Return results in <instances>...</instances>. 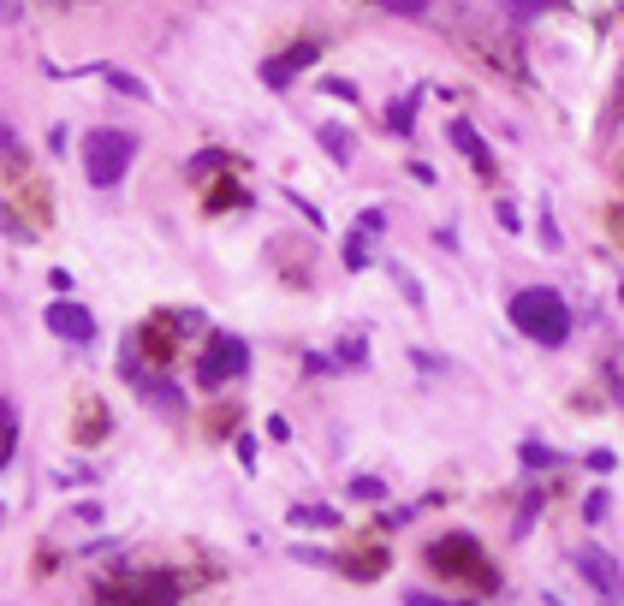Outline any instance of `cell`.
<instances>
[{
	"label": "cell",
	"instance_id": "12",
	"mask_svg": "<svg viewBox=\"0 0 624 606\" xmlns=\"http://www.w3.org/2000/svg\"><path fill=\"white\" fill-rule=\"evenodd\" d=\"M351 499H387V481L380 476H351Z\"/></svg>",
	"mask_w": 624,
	"mask_h": 606
},
{
	"label": "cell",
	"instance_id": "15",
	"mask_svg": "<svg viewBox=\"0 0 624 606\" xmlns=\"http://www.w3.org/2000/svg\"><path fill=\"white\" fill-rule=\"evenodd\" d=\"M405 606H476V600H440V595H423V588H410Z\"/></svg>",
	"mask_w": 624,
	"mask_h": 606
},
{
	"label": "cell",
	"instance_id": "8",
	"mask_svg": "<svg viewBox=\"0 0 624 606\" xmlns=\"http://www.w3.org/2000/svg\"><path fill=\"white\" fill-rule=\"evenodd\" d=\"M291 524H298V529H304V524L334 529V524H339V511H334V506H298V511H291Z\"/></svg>",
	"mask_w": 624,
	"mask_h": 606
},
{
	"label": "cell",
	"instance_id": "3",
	"mask_svg": "<svg viewBox=\"0 0 624 606\" xmlns=\"http://www.w3.org/2000/svg\"><path fill=\"white\" fill-rule=\"evenodd\" d=\"M238 375H250V345L238 334H215L202 362H197V380L202 387H227V380H238Z\"/></svg>",
	"mask_w": 624,
	"mask_h": 606
},
{
	"label": "cell",
	"instance_id": "1",
	"mask_svg": "<svg viewBox=\"0 0 624 606\" xmlns=\"http://www.w3.org/2000/svg\"><path fill=\"white\" fill-rule=\"evenodd\" d=\"M512 327L535 345H547V351H559L571 339V304L559 298L553 286H524L512 298Z\"/></svg>",
	"mask_w": 624,
	"mask_h": 606
},
{
	"label": "cell",
	"instance_id": "2",
	"mask_svg": "<svg viewBox=\"0 0 624 606\" xmlns=\"http://www.w3.org/2000/svg\"><path fill=\"white\" fill-rule=\"evenodd\" d=\"M131 155H137V137H131V131L101 126V131L83 137V172H90V185H96V190H113L119 179H126Z\"/></svg>",
	"mask_w": 624,
	"mask_h": 606
},
{
	"label": "cell",
	"instance_id": "13",
	"mask_svg": "<svg viewBox=\"0 0 624 606\" xmlns=\"http://www.w3.org/2000/svg\"><path fill=\"white\" fill-rule=\"evenodd\" d=\"M345 268H369V238H351V245H345Z\"/></svg>",
	"mask_w": 624,
	"mask_h": 606
},
{
	"label": "cell",
	"instance_id": "5",
	"mask_svg": "<svg viewBox=\"0 0 624 606\" xmlns=\"http://www.w3.org/2000/svg\"><path fill=\"white\" fill-rule=\"evenodd\" d=\"M48 334H60L66 345H90L96 339V316L83 304L60 298V304H48Z\"/></svg>",
	"mask_w": 624,
	"mask_h": 606
},
{
	"label": "cell",
	"instance_id": "16",
	"mask_svg": "<svg viewBox=\"0 0 624 606\" xmlns=\"http://www.w3.org/2000/svg\"><path fill=\"white\" fill-rule=\"evenodd\" d=\"M380 7H387V12H405V19H416V12H428L435 0H380Z\"/></svg>",
	"mask_w": 624,
	"mask_h": 606
},
{
	"label": "cell",
	"instance_id": "19",
	"mask_svg": "<svg viewBox=\"0 0 624 606\" xmlns=\"http://www.w3.org/2000/svg\"><path fill=\"white\" fill-rule=\"evenodd\" d=\"M7 453H12V405L0 410V464H7Z\"/></svg>",
	"mask_w": 624,
	"mask_h": 606
},
{
	"label": "cell",
	"instance_id": "18",
	"mask_svg": "<svg viewBox=\"0 0 624 606\" xmlns=\"http://www.w3.org/2000/svg\"><path fill=\"white\" fill-rule=\"evenodd\" d=\"M363 357H369V345H363V339H339V362H363Z\"/></svg>",
	"mask_w": 624,
	"mask_h": 606
},
{
	"label": "cell",
	"instance_id": "7",
	"mask_svg": "<svg viewBox=\"0 0 624 606\" xmlns=\"http://www.w3.org/2000/svg\"><path fill=\"white\" fill-rule=\"evenodd\" d=\"M453 143L471 155L476 167H488V149H482V137H476V126H464V119H453Z\"/></svg>",
	"mask_w": 624,
	"mask_h": 606
},
{
	"label": "cell",
	"instance_id": "4",
	"mask_svg": "<svg viewBox=\"0 0 624 606\" xmlns=\"http://www.w3.org/2000/svg\"><path fill=\"white\" fill-rule=\"evenodd\" d=\"M577 570H583V583L601 595V606H624V565L606 547H583L577 553Z\"/></svg>",
	"mask_w": 624,
	"mask_h": 606
},
{
	"label": "cell",
	"instance_id": "10",
	"mask_svg": "<svg viewBox=\"0 0 624 606\" xmlns=\"http://www.w3.org/2000/svg\"><path fill=\"white\" fill-rule=\"evenodd\" d=\"M524 464H529V470H553V464H559V453H553V446H542V440H524Z\"/></svg>",
	"mask_w": 624,
	"mask_h": 606
},
{
	"label": "cell",
	"instance_id": "14",
	"mask_svg": "<svg viewBox=\"0 0 624 606\" xmlns=\"http://www.w3.org/2000/svg\"><path fill=\"white\" fill-rule=\"evenodd\" d=\"M108 83H113V90H126V96H137V101L149 96V90H143V83H137L131 72H113V66H108Z\"/></svg>",
	"mask_w": 624,
	"mask_h": 606
},
{
	"label": "cell",
	"instance_id": "20",
	"mask_svg": "<svg viewBox=\"0 0 624 606\" xmlns=\"http://www.w3.org/2000/svg\"><path fill=\"white\" fill-rule=\"evenodd\" d=\"M506 7H512V12H547L553 0H506Z\"/></svg>",
	"mask_w": 624,
	"mask_h": 606
},
{
	"label": "cell",
	"instance_id": "17",
	"mask_svg": "<svg viewBox=\"0 0 624 606\" xmlns=\"http://www.w3.org/2000/svg\"><path fill=\"white\" fill-rule=\"evenodd\" d=\"M583 517H588V524H601V517H606V488H595L583 499Z\"/></svg>",
	"mask_w": 624,
	"mask_h": 606
},
{
	"label": "cell",
	"instance_id": "11",
	"mask_svg": "<svg viewBox=\"0 0 624 606\" xmlns=\"http://www.w3.org/2000/svg\"><path fill=\"white\" fill-rule=\"evenodd\" d=\"M387 119H393V131H405V137H410V126H416V96L393 101V113H387Z\"/></svg>",
	"mask_w": 624,
	"mask_h": 606
},
{
	"label": "cell",
	"instance_id": "9",
	"mask_svg": "<svg viewBox=\"0 0 624 606\" xmlns=\"http://www.w3.org/2000/svg\"><path fill=\"white\" fill-rule=\"evenodd\" d=\"M321 143H327L334 161H351V131H345V126H321Z\"/></svg>",
	"mask_w": 624,
	"mask_h": 606
},
{
	"label": "cell",
	"instance_id": "6",
	"mask_svg": "<svg viewBox=\"0 0 624 606\" xmlns=\"http://www.w3.org/2000/svg\"><path fill=\"white\" fill-rule=\"evenodd\" d=\"M428 559H435V565H471V570H482V577H488V565H482V547L471 542V535H446V542L428 547Z\"/></svg>",
	"mask_w": 624,
	"mask_h": 606
}]
</instances>
